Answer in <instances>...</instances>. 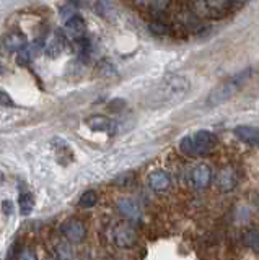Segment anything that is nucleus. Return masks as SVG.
<instances>
[{"label":"nucleus","mask_w":259,"mask_h":260,"mask_svg":"<svg viewBox=\"0 0 259 260\" xmlns=\"http://www.w3.org/2000/svg\"><path fill=\"white\" fill-rule=\"evenodd\" d=\"M96 202H98V193L95 190H87L82 193V197L78 200V207L82 208H92L96 205Z\"/></svg>","instance_id":"obj_18"},{"label":"nucleus","mask_w":259,"mask_h":260,"mask_svg":"<svg viewBox=\"0 0 259 260\" xmlns=\"http://www.w3.org/2000/svg\"><path fill=\"white\" fill-rule=\"evenodd\" d=\"M85 32H87L85 20L80 15H74L66 20V35L70 36L72 39H75V41L83 39Z\"/></svg>","instance_id":"obj_9"},{"label":"nucleus","mask_w":259,"mask_h":260,"mask_svg":"<svg viewBox=\"0 0 259 260\" xmlns=\"http://www.w3.org/2000/svg\"><path fill=\"white\" fill-rule=\"evenodd\" d=\"M57 258L59 260H74V250L69 246V241L67 242H59L57 244Z\"/></svg>","instance_id":"obj_20"},{"label":"nucleus","mask_w":259,"mask_h":260,"mask_svg":"<svg viewBox=\"0 0 259 260\" xmlns=\"http://www.w3.org/2000/svg\"><path fill=\"white\" fill-rule=\"evenodd\" d=\"M18 207L21 215H30L35 208V199L30 192H21L18 197Z\"/></svg>","instance_id":"obj_15"},{"label":"nucleus","mask_w":259,"mask_h":260,"mask_svg":"<svg viewBox=\"0 0 259 260\" xmlns=\"http://www.w3.org/2000/svg\"><path fill=\"white\" fill-rule=\"evenodd\" d=\"M67 46V36L64 35L62 31H57L55 35L51 38V41L47 43L46 49H44V52L51 57V59H55V57H59L62 52H64V49H66Z\"/></svg>","instance_id":"obj_11"},{"label":"nucleus","mask_w":259,"mask_h":260,"mask_svg":"<svg viewBox=\"0 0 259 260\" xmlns=\"http://www.w3.org/2000/svg\"><path fill=\"white\" fill-rule=\"evenodd\" d=\"M235 137L238 140L249 143V145H259V128L253 125H238L233 130Z\"/></svg>","instance_id":"obj_12"},{"label":"nucleus","mask_w":259,"mask_h":260,"mask_svg":"<svg viewBox=\"0 0 259 260\" xmlns=\"http://www.w3.org/2000/svg\"><path fill=\"white\" fill-rule=\"evenodd\" d=\"M109 260H123V258H118V257H112V258H109Z\"/></svg>","instance_id":"obj_28"},{"label":"nucleus","mask_w":259,"mask_h":260,"mask_svg":"<svg viewBox=\"0 0 259 260\" xmlns=\"http://www.w3.org/2000/svg\"><path fill=\"white\" fill-rule=\"evenodd\" d=\"M206 2L210 10H222V8H225L228 0H206Z\"/></svg>","instance_id":"obj_23"},{"label":"nucleus","mask_w":259,"mask_h":260,"mask_svg":"<svg viewBox=\"0 0 259 260\" xmlns=\"http://www.w3.org/2000/svg\"><path fill=\"white\" fill-rule=\"evenodd\" d=\"M18 260H38L36 254H35V250H31V249H25L20 254V258Z\"/></svg>","instance_id":"obj_24"},{"label":"nucleus","mask_w":259,"mask_h":260,"mask_svg":"<svg viewBox=\"0 0 259 260\" xmlns=\"http://www.w3.org/2000/svg\"><path fill=\"white\" fill-rule=\"evenodd\" d=\"M118 210H119V213L127 219V221L135 223L140 219V208L132 199H121L118 203Z\"/></svg>","instance_id":"obj_10"},{"label":"nucleus","mask_w":259,"mask_h":260,"mask_svg":"<svg viewBox=\"0 0 259 260\" xmlns=\"http://www.w3.org/2000/svg\"><path fill=\"white\" fill-rule=\"evenodd\" d=\"M26 44H28V41L21 32H10V35L4 39V46L7 47V51H10V52H18L21 49H25Z\"/></svg>","instance_id":"obj_14"},{"label":"nucleus","mask_w":259,"mask_h":260,"mask_svg":"<svg viewBox=\"0 0 259 260\" xmlns=\"http://www.w3.org/2000/svg\"><path fill=\"white\" fill-rule=\"evenodd\" d=\"M147 182H149V187L153 190V192H166L169 187H171V176L169 173L163 169H157L153 171V173L149 174L147 177Z\"/></svg>","instance_id":"obj_8"},{"label":"nucleus","mask_w":259,"mask_h":260,"mask_svg":"<svg viewBox=\"0 0 259 260\" xmlns=\"http://www.w3.org/2000/svg\"><path fill=\"white\" fill-rule=\"evenodd\" d=\"M218 143V138L210 130H199L194 135H186L180 142V150L186 156H204L210 154Z\"/></svg>","instance_id":"obj_2"},{"label":"nucleus","mask_w":259,"mask_h":260,"mask_svg":"<svg viewBox=\"0 0 259 260\" xmlns=\"http://www.w3.org/2000/svg\"><path fill=\"white\" fill-rule=\"evenodd\" d=\"M0 103H5V104H12V98L7 94L5 91L0 89Z\"/></svg>","instance_id":"obj_25"},{"label":"nucleus","mask_w":259,"mask_h":260,"mask_svg":"<svg viewBox=\"0 0 259 260\" xmlns=\"http://www.w3.org/2000/svg\"><path fill=\"white\" fill-rule=\"evenodd\" d=\"M191 89V83L184 77H171L168 78L163 86L158 89V101L161 103H180L183 98L188 96Z\"/></svg>","instance_id":"obj_3"},{"label":"nucleus","mask_w":259,"mask_h":260,"mask_svg":"<svg viewBox=\"0 0 259 260\" xmlns=\"http://www.w3.org/2000/svg\"><path fill=\"white\" fill-rule=\"evenodd\" d=\"M85 124L95 132H109L112 128V120L106 116H101V114H93V116L87 117Z\"/></svg>","instance_id":"obj_13"},{"label":"nucleus","mask_w":259,"mask_h":260,"mask_svg":"<svg viewBox=\"0 0 259 260\" xmlns=\"http://www.w3.org/2000/svg\"><path fill=\"white\" fill-rule=\"evenodd\" d=\"M135 4L142 7V8H147V10H165V8L169 5V0H135Z\"/></svg>","instance_id":"obj_17"},{"label":"nucleus","mask_w":259,"mask_h":260,"mask_svg":"<svg viewBox=\"0 0 259 260\" xmlns=\"http://www.w3.org/2000/svg\"><path fill=\"white\" fill-rule=\"evenodd\" d=\"M132 182H134V174L132 173H127V174L116 179V185H119V187H127V185H131Z\"/></svg>","instance_id":"obj_22"},{"label":"nucleus","mask_w":259,"mask_h":260,"mask_svg":"<svg viewBox=\"0 0 259 260\" xmlns=\"http://www.w3.org/2000/svg\"><path fill=\"white\" fill-rule=\"evenodd\" d=\"M46 260H59L57 257H46Z\"/></svg>","instance_id":"obj_26"},{"label":"nucleus","mask_w":259,"mask_h":260,"mask_svg":"<svg viewBox=\"0 0 259 260\" xmlns=\"http://www.w3.org/2000/svg\"><path fill=\"white\" fill-rule=\"evenodd\" d=\"M245 244L254 252H259V228H249V230L245 231Z\"/></svg>","instance_id":"obj_16"},{"label":"nucleus","mask_w":259,"mask_h":260,"mask_svg":"<svg viewBox=\"0 0 259 260\" xmlns=\"http://www.w3.org/2000/svg\"><path fill=\"white\" fill-rule=\"evenodd\" d=\"M31 59H33V54H31L30 47H25L17 52V62L20 65H28L31 62Z\"/></svg>","instance_id":"obj_21"},{"label":"nucleus","mask_w":259,"mask_h":260,"mask_svg":"<svg viewBox=\"0 0 259 260\" xmlns=\"http://www.w3.org/2000/svg\"><path fill=\"white\" fill-rule=\"evenodd\" d=\"M230 2H245V0H230Z\"/></svg>","instance_id":"obj_27"},{"label":"nucleus","mask_w":259,"mask_h":260,"mask_svg":"<svg viewBox=\"0 0 259 260\" xmlns=\"http://www.w3.org/2000/svg\"><path fill=\"white\" fill-rule=\"evenodd\" d=\"M61 233L64 238H66V241H69L72 244H80L87 238V226L80 221V219L72 218V219H67V221L62 223Z\"/></svg>","instance_id":"obj_5"},{"label":"nucleus","mask_w":259,"mask_h":260,"mask_svg":"<svg viewBox=\"0 0 259 260\" xmlns=\"http://www.w3.org/2000/svg\"><path fill=\"white\" fill-rule=\"evenodd\" d=\"M191 182L199 190L207 189L209 184L212 182V169H210V166L206 165V162L197 165L191 173Z\"/></svg>","instance_id":"obj_7"},{"label":"nucleus","mask_w":259,"mask_h":260,"mask_svg":"<svg viewBox=\"0 0 259 260\" xmlns=\"http://www.w3.org/2000/svg\"><path fill=\"white\" fill-rule=\"evenodd\" d=\"M251 77H253V69H246L240 73H235L230 78H226L220 85L212 88V91L207 94L206 100L207 106H220L226 101H230L235 94L241 91L243 86L248 83Z\"/></svg>","instance_id":"obj_1"},{"label":"nucleus","mask_w":259,"mask_h":260,"mask_svg":"<svg viewBox=\"0 0 259 260\" xmlns=\"http://www.w3.org/2000/svg\"><path fill=\"white\" fill-rule=\"evenodd\" d=\"M215 184L220 192H232L238 184V174L232 166H223L217 173Z\"/></svg>","instance_id":"obj_6"},{"label":"nucleus","mask_w":259,"mask_h":260,"mask_svg":"<svg viewBox=\"0 0 259 260\" xmlns=\"http://www.w3.org/2000/svg\"><path fill=\"white\" fill-rule=\"evenodd\" d=\"M111 239L114 242V246L119 249H131L137 242V233L129 223H119L112 228Z\"/></svg>","instance_id":"obj_4"},{"label":"nucleus","mask_w":259,"mask_h":260,"mask_svg":"<svg viewBox=\"0 0 259 260\" xmlns=\"http://www.w3.org/2000/svg\"><path fill=\"white\" fill-rule=\"evenodd\" d=\"M149 31L152 32L153 36H158V38H165L169 35V26L163 21H152L149 24Z\"/></svg>","instance_id":"obj_19"}]
</instances>
